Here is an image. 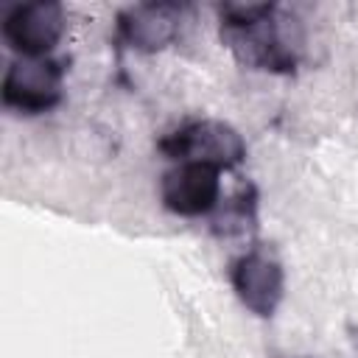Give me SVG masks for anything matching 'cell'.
<instances>
[{
	"mask_svg": "<svg viewBox=\"0 0 358 358\" xmlns=\"http://www.w3.org/2000/svg\"><path fill=\"white\" fill-rule=\"evenodd\" d=\"M0 31L14 56L45 59L53 56L67 31V11L59 0L17 3L6 11Z\"/></svg>",
	"mask_w": 358,
	"mask_h": 358,
	"instance_id": "cell-5",
	"label": "cell"
},
{
	"mask_svg": "<svg viewBox=\"0 0 358 358\" xmlns=\"http://www.w3.org/2000/svg\"><path fill=\"white\" fill-rule=\"evenodd\" d=\"M182 17H185V6L173 0L134 3L117 11L115 31L117 39L134 53H159L171 42H176Z\"/></svg>",
	"mask_w": 358,
	"mask_h": 358,
	"instance_id": "cell-7",
	"label": "cell"
},
{
	"mask_svg": "<svg viewBox=\"0 0 358 358\" xmlns=\"http://www.w3.org/2000/svg\"><path fill=\"white\" fill-rule=\"evenodd\" d=\"M218 34L241 67L291 76L299 64V22L277 3H221Z\"/></svg>",
	"mask_w": 358,
	"mask_h": 358,
	"instance_id": "cell-1",
	"label": "cell"
},
{
	"mask_svg": "<svg viewBox=\"0 0 358 358\" xmlns=\"http://www.w3.org/2000/svg\"><path fill=\"white\" fill-rule=\"evenodd\" d=\"M64 73H67L64 59L14 56L0 81L3 106L22 117H36V115L53 112L64 98Z\"/></svg>",
	"mask_w": 358,
	"mask_h": 358,
	"instance_id": "cell-3",
	"label": "cell"
},
{
	"mask_svg": "<svg viewBox=\"0 0 358 358\" xmlns=\"http://www.w3.org/2000/svg\"><path fill=\"white\" fill-rule=\"evenodd\" d=\"M221 173L204 162H173L159 176V201L171 215L204 218L221 204Z\"/></svg>",
	"mask_w": 358,
	"mask_h": 358,
	"instance_id": "cell-6",
	"label": "cell"
},
{
	"mask_svg": "<svg viewBox=\"0 0 358 358\" xmlns=\"http://www.w3.org/2000/svg\"><path fill=\"white\" fill-rule=\"evenodd\" d=\"M157 148L173 162H204V165H215L224 173L241 168L249 154L243 134L232 123L218 117L187 120L179 129L159 137Z\"/></svg>",
	"mask_w": 358,
	"mask_h": 358,
	"instance_id": "cell-2",
	"label": "cell"
},
{
	"mask_svg": "<svg viewBox=\"0 0 358 358\" xmlns=\"http://www.w3.org/2000/svg\"><path fill=\"white\" fill-rule=\"evenodd\" d=\"M257 227V187L246 179L238 182L232 196H224L213 213V232L218 238H238Z\"/></svg>",
	"mask_w": 358,
	"mask_h": 358,
	"instance_id": "cell-8",
	"label": "cell"
},
{
	"mask_svg": "<svg viewBox=\"0 0 358 358\" xmlns=\"http://www.w3.org/2000/svg\"><path fill=\"white\" fill-rule=\"evenodd\" d=\"M229 285L252 316L271 319L285 296V268L268 246L255 243L229 263Z\"/></svg>",
	"mask_w": 358,
	"mask_h": 358,
	"instance_id": "cell-4",
	"label": "cell"
}]
</instances>
